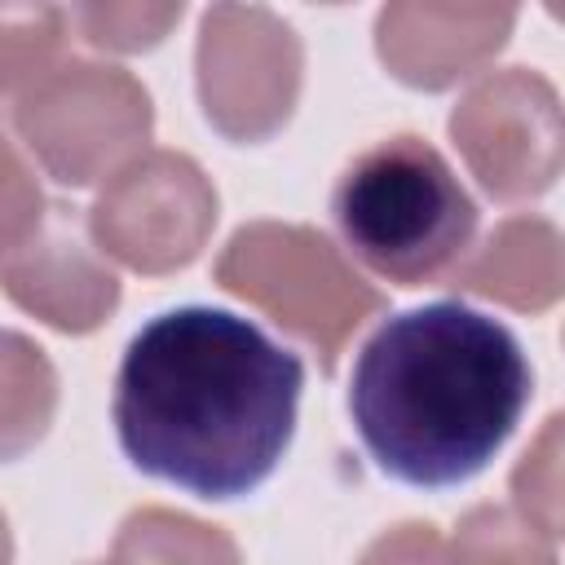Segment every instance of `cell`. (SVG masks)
I'll return each mask as SVG.
<instances>
[{
    "instance_id": "1",
    "label": "cell",
    "mask_w": 565,
    "mask_h": 565,
    "mask_svg": "<svg viewBox=\"0 0 565 565\" xmlns=\"http://www.w3.org/2000/svg\"><path fill=\"white\" fill-rule=\"evenodd\" d=\"M305 362L252 318L216 305L154 313L115 371L110 424L124 459L194 499L260 490L296 437Z\"/></svg>"
},
{
    "instance_id": "2",
    "label": "cell",
    "mask_w": 565,
    "mask_h": 565,
    "mask_svg": "<svg viewBox=\"0 0 565 565\" xmlns=\"http://www.w3.org/2000/svg\"><path fill=\"white\" fill-rule=\"evenodd\" d=\"M534 366L508 322L468 300L384 318L349 371V419L366 459L415 490L472 481L516 433Z\"/></svg>"
},
{
    "instance_id": "3",
    "label": "cell",
    "mask_w": 565,
    "mask_h": 565,
    "mask_svg": "<svg viewBox=\"0 0 565 565\" xmlns=\"http://www.w3.org/2000/svg\"><path fill=\"white\" fill-rule=\"evenodd\" d=\"M331 221L362 269L419 287L472 247L477 203L437 146L397 132L344 163L331 190Z\"/></svg>"
}]
</instances>
